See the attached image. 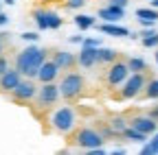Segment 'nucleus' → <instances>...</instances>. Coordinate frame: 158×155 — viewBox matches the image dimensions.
Returning <instances> with one entry per match:
<instances>
[{
	"label": "nucleus",
	"mask_w": 158,
	"mask_h": 155,
	"mask_svg": "<svg viewBox=\"0 0 158 155\" xmlns=\"http://www.w3.org/2000/svg\"><path fill=\"white\" fill-rule=\"evenodd\" d=\"M97 55H99V46H81V50H79V55H77V64L88 70L94 64H99Z\"/></svg>",
	"instance_id": "obj_11"
},
{
	"label": "nucleus",
	"mask_w": 158,
	"mask_h": 155,
	"mask_svg": "<svg viewBox=\"0 0 158 155\" xmlns=\"http://www.w3.org/2000/svg\"><path fill=\"white\" fill-rule=\"evenodd\" d=\"M123 138H127L130 142H138V144H143V142H147V133H143V131H138V129H134V127H130V125H127V129L123 131Z\"/></svg>",
	"instance_id": "obj_19"
},
{
	"label": "nucleus",
	"mask_w": 158,
	"mask_h": 155,
	"mask_svg": "<svg viewBox=\"0 0 158 155\" xmlns=\"http://www.w3.org/2000/svg\"><path fill=\"white\" fill-rule=\"evenodd\" d=\"M22 81V72H20L18 68L15 70H7L2 76H0V92H13V87Z\"/></svg>",
	"instance_id": "obj_12"
},
{
	"label": "nucleus",
	"mask_w": 158,
	"mask_h": 155,
	"mask_svg": "<svg viewBox=\"0 0 158 155\" xmlns=\"http://www.w3.org/2000/svg\"><path fill=\"white\" fill-rule=\"evenodd\" d=\"M130 0H110V5H116V7H127Z\"/></svg>",
	"instance_id": "obj_33"
},
{
	"label": "nucleus",
	"mask_w": 158,
	"mask_h": 155,
	"mask_svg": "<svg viewBox=\"0 0 158 155\" xmlns=\"http://www.w3.org/2000/svg\"><path fill=\"white\" fill-rule=\"evenodd\" d=\"M31 15L40 31H48V9H33Z\"/></svg>",
	"instance_id": "obj_17"
},
{
	"label": "nucleus",
	"mask_w": 158,
	"mask_h": 155,
	"mask_svg": "<svg viewBox=\"0 0 158 155\" xmlns=\"http://www.w3.org/2000/svg\"><path fill=\"white\" fill-rule=\"evenodd\" d=\"M84 87H86L84 74H79V72H75V70L66 72V74L62 76V81H59V94H62L66 101L79 99L81 92H84Z\"/></svg>",
	"instance_id": "obj_3"
},
{
	"label": "nucleus",
	"mask_w": 158,
	"mask_h": 155,
	"mask_svg": "<svg viewBox=\"0 0 158 155\" xmlns=\"http://www.w3.org/2000/svg\"><path fill=\"white\" fill-rule=\"evenodd\" d=\"M147 79H145V72H130V76L123 81L121 85V99L130 101V99H136L138 94L143 92Z\"/></svg>",
	"instance_id": "obj_6"
},
{
	"label": "nucleus",
	"mask_w": 158,
	"mask_h": 155,
	"mask_svg": "<svg viewBox=\"0 0 158 155\" xmlns=\"http://www.w3.org/2000/svg\"><path fill=\"white\" fill-rule=\"evenodd\" d=\"M68 42L70 44H84V37L81 35H73V37H68Z\"/></svg>",
	"instance_id": "obj_31"
},
{
	"label": "nucleus",
	"mask_w": 158,
	"mask_h": 155,
	"mask_svg": "<svg viewBox=\"0 0 158 155\" xmlns=\"http://www.w3.org/2000/svg\"><path fill=\"white\" fill-rule=\"evenodd\" d=\"M59 85H55V81H51V83H42L37 87V94H35V109L37 111H46V109H51L55 103H57V99H59Z\"/></svg>",
	"instance_id": "obj_5"
},
{
	"label": "nucleus",
	"mask_w": 158,
	"mask_h": 155,
	"mask_svg": "<svg viewBox=\"0 0 158 155\" xmlns=\"http://www.w3.org/2000/svg\"><path fill=\"white\" fill-rule=\"evenodd\" d=\"M145 99L149 101H158V79H149L145 83V92H143Z\"/></svg>",
	"instance_id": "obj_23"
},
{
	"label": "nucleus",
	"mask_w": 158,
	"mask_h": 155,
	"mask_svg": "<svg viewBox=\"0 0 158 155\" xmlns=\"http://www.w3.org/2000/svg\"><path fill=\"white\" fill-rule=\"evenodd\" d=\"M35 94H37V85L33 83V79H22L15 87H13V92H11V101H15V103H20V105H24V103H31L33 99H35Z\"/></svg>",
	"instance_id": "obj_8"
},
{
	"label": "nucleus",
	"mask_w": 158,
	"mask_h": 155,
	"mask_svg": "<svg viewBox=\"0 0 158 155\" xmlns=\"http://www.w3.org/2000/svg\"><path fill=\"white\" fill-rule=\"evenodd\" d=\"M94 29L103 35H112V37H130V29L125 26H118L114 22H101V24H94Z\"/></svg>",
	"instance_id": "obj_15"
},
{
	"label": "nucleus",
	"mask_w": 158,
	"mask_h": 155,
	"mask_svg": "<svg viewBox=\"0 0 158 155\" xmlns=\"http://www.w3.org/2000/svg\"><path fill=\"white\" fill-rule=\"evenodd\" d=\"M130 127L143 131L147 135H154V131H158V120H154L149 114L147 116H134V118L130 120Z\"/></svg>",
	"instance_id": "obj_10"
},
{
	"label": "nucleus",
	"mask_w": 158,
	"mask_h": 155,
	"mask_svg": "<svg viewBox=\"0 0 158 155\" xmlns=\"http://www.w3.org/2000/svg\"><path fill=\"white\" fill-rule=\"evenodd\" d=\"M141 42H143L145 48H158V31L149 33L147 37H141Z\"/></svg>",
	"instance_id": "obj_25"
},
{
	"label": "nucleus",
	"mask_w": 158,
	"mask_h": 155,
	"mask_svg": "<svg viewBox=\"0 0 158 155\" xmlns=\"http://www.w3.org/2000/svg\"><path fill=\"white\" fill-rule=\"evenodd\" d=\"M81 46H101V40H99V37H84Z\"/></svg>",
	"instance_id": "obj_29"
},
{
	"label": "nucleus",
	"mask_w": 158,
	"mask_h": 155,
	"mask_svg": "<svg viewBox=\"0 0 158 155\" xmlns=\"http://www.w3.org/2000/svg\"><path fill=\"white\" fill-rule=\"evenodd\" d=\"M59 26H62V17L55 11H48V31H57Z\"/></svg>",
	"instance_id": "obj_26"
},
{
	"label": "nucleus",
	"mask_w": 158,
	"mask_h": 155,
	"mask_svg": "<svg viewBox=\"0 0 158 155\" xmlns=\"http://www.w3.org/2000/svg\"><path fill=\"white\" fill-rule=\"evenodd\" d=\"M59 72H62V68H59L53 59H46L42 66H40L35 79H37L40 83H51V81H55L57 76H59Z\"/></svg>",
	"instance_id": "obj_9"
},
{
	"label": "nucleus",
	"mask_w": 158,
	"mask_h": 155,
	"mask_svg": "<svg viewBox=\"0 0 158 155\" xmlns=\"http://www.w3.org/2000/svg\"><path fill=\"white\" fill-rule=\"evenodd\" d=\"M118 59V52L114 48H103V46H99V55H97V61L99 64H103V66H110L112 61Z\"/></svg>",
	"instance_id": "obj_16"
},
{
	"label": "nucleus",
	"mask_w": 158,
	"mask_h": 155,
	"mask_svg": "<svg viewBox=\"0 0 158 155\" xmlns=\"http://www.w3.org/2000/svg\"><path fill=\"white\" fill-rule=\"evenodd\" d=\"M53 61L62 68V70H75V68L79 66V64H77V57H75L73 52H68V50H55Z\"/></svg>",
	"instance_id": "obj_14"
},
{
	"label": "nucleus",
	"mask_w": 158,
	"mask_h": 155,
	"mask_svg": "<svg viewBox=\"0 0 158 155\" xmlns=\"http://www.w3.org/2000/svg\"><path fill=\"white\" fill-rule=\"evenodd\" d=\"M48 122H51V129H53V131L62 133V135H70V133L77 129L79 118H77V111H75L70 105H62V107H57V109L51 111Z\"/></svg>",
	"instance_id": "obj_2"
},
{
	"label": "nucleus",
	"mask_w": 158,
	"mask_h": 155,
	"mask_svg": "<svg viewBox=\"0 0 158 155\" xmlns=\"http://www.w3.org/2000/svg\"><path fill=\"white\" fill-rule=\"evenodd\" d=\"M20 37H22L24 42H37V40H40V35H37V33H33V31H27V33L20 35Z\"/></svg>",
	"instance_id": "obj_28"
},
{
	"label": "nucleus",
	"mask_w": 158,
	"mask_h": 155,
	"mask_svg": "<svg viewBox=\"0 0 158 155\" xmlns=\"http://www.w3.org/2000/svg\"><path fill=\"white\" fill-rule=\"evenodd\" d=\"M5 24H9V15L7 13H0V26H5Z\"/></svg>",
	"instance_id": "obj_35"
},
{
	"label": "nucleus",
	"mask_w": 158,
	"mask_h": 155,
	"mask_svg": "<svg viewBox=\"0 0 158 155\" xmlns=\"http://www.w3.org/2000/svg\"><path fill=\"white\" fill-rule=\"evenodd\" d=\"M86 2H88V0H66L64 7H66V9H81Z\"/></svg>",
	"instance_id": "obj_27"
},
{
	"label": "nucleus",
	"mask_w": 158,
	"mask_h": 155,
	"mask_svg": "<svg viewBox=\"0 0 158 155\" xmlns=\"http://www.w3.org/2000/svg\"><path fill=\"white\" fill-rule=\"evenodd\" d=\"M149 7H154V9H158V0H149Z\"/></svg>",
	"instance_id": "obj_37"
},
{
	"label": "nucleus",
	"mask_w": 158,
	"mask_h": 155,
	"mask_svg": "<svg viewBox=\"0 0 158 155\" xmlns=\"http://www.w3.org/2000/svg\"><path fill=\"white\" fill-rule=\"evenodd\" d=\"M110 127H112V131H114V135H123V131L127 129V120L123 118V116H112L110 118V122H108Z\"/></svg>",
	"instance_id": "obj_21"
},
{
	"label": "nucleus",
	"mask_w": 158,
	"mask_h": 155,
	"mask_svg": "<svg viewBox=\"0 0 158 155\" xmlns=\"http://www.w3.org/2000/svg\"><path fill=\"white\" fill-rule=\"evenodd\" d=\"M73 142L79 149L90 151V149H97V146H103L106 135L99 131L97 127H77L75 129V135H73Z\"/></svg>",
	"instance_id": "obj_4"
},
{
	"label": "nucleus",
	"mask_w": 158,
	"mask_h": 155,
	"mask_svg": "<svg viewBox=\"0 0 158 155\" xmlns=\"http://www.w3.org/2000/svg\"><path fill=\"white\" fill-rule=\"evenodd\" d=\"M141 22V26H145V29H154V24H156V20H138Z\"/></svg>",
	"instance_id": "obj_32"
},
{
	"label": "nucleus",
	"mask_w": 158,
	"mask_h": 155,
	"mask_svg": "<svg viewBox=\"0 0 158 155\" xmlns=\"http://www.w3.org/2000/svg\"><path fill=\"white\" fill-rule=\"evenodd\" d=\"M99 17H101V22H118L121 17H125V7H116V5L99 7Z\"/></svg>",
	"instance_id": "obj_13"
},
{
	"label": "nucleus",
	"mask_w": 158,
	"mask_h": 155,
	"mask_svg": "<svg viewBox=\"0 0 158 155\" xmlns=\"http://www.w3.org/2000/svg\"><path fill=\"white\" fill-rule=\"evenodd\" d=\"M2 2H5V5H13V2H15V0H2Z\"/></svg>",
	"instance_id": "obj_38"
},
{
	"label": "nucleus",
	"mask_w": 158,
	"mask_h": 155,
	"mask_svg": "<svg viewBox=\"0 0 158 155\" xmlns=\"http://www.w3.org/2000/svg\"><path fill=\"white\" fill-rule=\"evenodd\" d=\"M154 59H156V64H158V50H156V52H154Z\"/></svg>",
	"instance_id": "obj_39"
},
{
	"label": "nucleus",
	"mask_w": 158,
	"mask_h": 155,
	"mask_svg": "<svg viewBox=\"0 0 158 155\" xmlns=\"http://www.w3.org/2000/svg\"><path fill=\"white\" fill-rule=\"evenodd\" d=\"M130 76V66H127V61H112L110 64V68L106 70V83H108V87H121L123 85V81Z\"/></svg>",
	"instance_id": "obj_7"
},
{
	"label": "nucleus",
	"mask_w": 158,
	"mask_h": 155,
	"mask_svg": "<svg viewBox=\"0 0 158 155\" xmlns=\"http://www.w3.org/2000/svg\"><path fill=\"white\" fill-rule=\"evenodd\" d=\"M46 61V50L40 46H27L24 50H20L15 57V68L22 72V76H29V79H35L37 70Z\"/></svg>",
	"instance_id": "obj_1"
},
{
	"label": "nucleus",
	"mask_w": 158,
	"mask_h": 155,
	"mask_svg": "<svg viewBox=\"0 0 158 155\" xmlns=\"http://www.w3.org/2000/svg\"><path fill=\"white\" fill-rule=\"evenodd\" d=\"M141 153H143V155H154V153H158V131H154V138H152V140L143 142Z\"/></svg>",
	"instance_id": "obj_24"
},
{
	"label": "nucleus",
	"mask_w": 158,
	"mask_h": 155,
	"mask_svg": "<svg viewBox=\"0 0 158 155\" xmlns=\"http://www.w3.org/2000/svg\"><path fill=\"white\" fill-rule=\"evenodd\" d=\"M136 20H156L158 22V9L154 7H141V9H136Z\"/></svg>",
	"instance_id": "obj_20"
},
{
	"label": "nucleus",
	"mask_w": 158,
	"mask_h": 155,
	"mask_svg": "<svg viewBox=\"0 0 158 155\" xmlns=\"http://www.w3.org/2000/svg\"><path fill=\"white\" fill-rule=\"evenodd\" d=\"M94 24H97V17H92V15H86V13L75 15V26H77V29H81V31L94 29Z\"/></svg>",
	"instance_id": "obj_18"
},
{
	"label": "nucleus",
	"mask_w": 158,
	"mask_h": 155,
	"mask_svg": "<svg viewBox=\"0 0 158 155\" xmlns=\"http://www.w3.org/2000/svg\"><path fill=\"white\" fill-rule=\"evenodd\" d=\"M7 70H9V61H7V57H2V55H0V76H2Z\"/></svg>",
	"instance_id": "obj_30"
},
{
	"label": "nucleus",
	"mask_w": 158,
	"mask_h": 155,
	"mask_svg": "<svg viewBox=\"0 0 158 155\" xmlns=\"http://www.w3.org/2000/svg\"><path fill=\"white\" fill-rule=\"evenodd\" d=\"M149 116H152L154 120H158V105H154V107L149 109Z\"/></svg>",
	"instance_id": "obj_36"
},
{
	"label": "nucleus",
	"mask_w": 158,
	"mask_h": 155,
	"mask_svg": "<svg viewBox=\"0 0 158 155\" xmlns=\"http://www.w3.org/2000/svg\"><path fill=\"white\" fill-rule=\"evenodd\" d=\"M5 40H7V33H0V55L5 50Z\"/></svg>",
	"instance_id": "obj_34"
},
{
	"label": "nucleus",
	"mask_w": 158,
	"mask_h": 155,
	"mask_svg": "<svg viewBox=\"0 0 158 155\" xmlns=\"http://www.w3.org/2000/svg\"><path fill=\"white\" fill-rule=\"evenodd\" d=\"M127 66H130V72H147V61L143 57H130Z\"/></svg>",
	"instance_id": "obj_22"
}]
</instances>
